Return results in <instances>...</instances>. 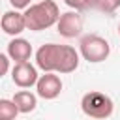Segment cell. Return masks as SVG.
<instances>
[{
  "label": "cell",
  "mask_w": 120,
  "mask_h": 120,
  "mask_svg": "<svg viewBox=\"0 0 120 120\" xmlns=\"http://www.w3.org/2000/svg\"><path fill=\"white\" fill-rule=\"evenodd\" d=\"M64 2H66V4L69 6V8H73L75 11H81V9H86V8H84V2H82V0H64Z\"/></svg>",
  "instance_id": "obj_14"
},
{
  "label": "cell",
  "mask_w": 120,
  "mask_h": 120,
  "mask_svg": "<svg viewBox=\"0 0 120 120\" xmlns=\"http://www.w3.org/2000/svg\"><path fill=\"white\" fill-rule=\"evenodd\" d=\"M81 109L86 116L90 118H96V120H105L112 114L114 111V103L112 99L103 94V92H98V90H92L88 94L82 96L81 99Z\"/></svg>",
  "instance_id": "obj_3"
},
{
  "label": "cell",
  "mask_w": 120,
  "mask_h": 120,
  "mask_svg": "<svg viewBox=\"0 0 120 120\" xmlns=\"http://www.w3.org/2000/svg\"><path fill=\"white\" fill-rule=\"evenodd\" d=\"M0 26H2V30H4L8 36H13V38H17L22 30H26V26H24V17H22V13H19L17 9H15V11H13V9L6 11V13L2 15V19H0Z\"/></svg>",
  "instance_id": "obj_8"
},
{
  "label": "cell",
  "mask_w": 120,
  "mask_h": 120,
  "mask_svg": "<svg viewBox=\"0 0 120 120\" xmlns=\"http://www.w3.org/2000/svg\"><path fill=\"white\" fill-rule=\"evenodd\" d=\"M118 36H120V24H118Z\"/></svg>",
  "instance_id": "obj_17"
},
{
  "label": "cell",
  "mask_w": 120,
  "mask_h": 120,
  "mask_svg": "<svg viewBox=\"0 0 120 120\" xmlns=\"http://www.w3.org/2000/svg\"><path fill=\"white\" fill-rule=\"evenodd\" d=\"M30 2H32V0H9V4H11L15 9H26V8L30 6Z\"/></svg>",
  "instance_id": "obj_15"
},
{
  "label": "cell",
  "mask_w": 120,
  "mask_h": 120,
  "mask_svg": "<svg viewBox=\"0 0 120 120\" xmlns=\"http://www.w3.org/2000/svg\"><path fill=\"white\" fill-rule=\"evenodd\" d=\"M30 56H32V45L24 38H13L8 43V58L15 60V64L28 62Z\"/></svg>",
  "instance_id": "obj_9"
},
{
  "label": "cell",
  "mask_w": 120,
  "mask_h": 120,
  "mask_svg": "<svg viewBox=\"0 0 120 120\" xmlns=\"http://www.w3.org/2000/svg\"><path fill=\"white\" fill-rule=\"evenodd\" d=\"M56 28H58V34L62 38H77L81 32H82V17L79 11H66L58 17L56 21Z\"/></svg>",
  "instance_id": "obj_5"
},
{
  "label": "cell",
  "mask_w": 120,
  "mask_h": 120,
  "mask_svg": "<svg viewBox=\"0 0 120 120\" xmlns=\"http://www.w3.org/2000/svg\"><path fill=\"white\" fill-rule=\"evenodd\" d=\"M79 51L84 60L98 64V62L107 60V56L111 54V45L105 38H101L98 34H86L79 41Z\"/></svg>",
  "instance_id": "obj_4"
},
{
  "label": "cell",
  "mask_w": 120,
  "mask_h": 120,
  "mask_svg": "<svg viewBox=\"0 0 120 120\" xmlns=\"http://www.w3.org/2000/svg\"><path fill=\"white\" fill-rule=\"evenodd\" d=\"M118 6H120V0H101L99 9L105 13H112L114 9H118Z\"/></svg>",
  "instance_id": "obj_12"
},
{
  "label": "cell",
  "mask_w": 120,
  "mask_h": 120,
  "mask_svg": "<svg viewBox=\"0 0 120 120\" xmlns=\"http://www.w3.org/2000/svg\"><path fill=\"white\" fill-rule=\"evenodd\" d=\"M84 2V8L88 9V8H99V4H101V0H82Z\"/></svg>",
  "instance_id": "obj_16"
},
{
  "label": "cell",
  "mask_w": 120,
  "mask_h": 120,
  "mask_svg": "<svg viewBox=\"0 0 120 120\" xmlns=\"http://www.w3.org/2000/svg\"><path fill=\"white\" fill-rule=\"evenodd\" d=\"M36 90H38L39 98H43V99H54L62 92V81H60V77L56 73H43L41 77H38Z\"/></svg>",
  "instance_id": "obj_6"
},
{
  "label": "cell",
  "mask_w": 120,
  "mask_h": 120,
  "mask_svg": "<svg viewBox=\"0 0 120 120\" xmlns=\"http://www.w3.org/2000/svg\"><path fill=\"white\" fill-rule=\"evenodd\" d=\"M13 103H15V107H17L19 112L26 114V112H32V111L36 109L38 98H36V94L28 92V90H19V92L13 96Z\"/></svg>",
  "instance_id": "obj_10"
},
{
  "label": "cell",
  "mask_w": 120,
  "mask_h": 120,
  "mask_svg": "<svg viewBox=\"0 0 120 120\" xmlns=\"http://www.w3.org/2000/svg\"><path fill=\"white\" fill-rule=\"evenodd\" d=\"M8 71H9V58H8V54L0 52V79H2Z\"/></svg>",
  "instance_id": "obj_13"
},
{
  "label": "cell",
  "mask_w": 120,
  "mask_h": 120,
  "mask_svg": "<svg viewBox=\"0 0 120 120\" xmlns=\"http://www.w3.org/2000/svg\"><path fill=\"white\" fill-rule=\"evenodd\" d=\"M36 66L43 73H73L79 68V52L71 45L45 43L36 51Z\"/></svg>",
  "instance_id": "obj_1"
},
{
  "label": "cell",
  "mask_w": 120,
  "mask_h": 120,
  "mask_svg": "<svg viewBox=\"0 0 120 120\" xmlns=\"http://www.w3.org/2000/svg\"><path fill=\"white\" fill-rule=\"evenodd\" d=\"M24 26L32 32H39V30H47L52 24H56L58 17H60V9L56 6V2L52 0H41L38 4H30L24 13Z\"/></svg>",
  "instance_id": "obj_2"
},
{
  "label": "cell",
  "mask_w": 120,
  "mask_h": 120,
  "mask_svg": "<svg viewBox=\"0 0 120 120\" xmlns=\"http://www.w3.org/2000/svg\"><path fill=\"white\" fill-rule=\"evenodd\" d=\"M19 114L13 99H0V120H15Z\"/></svg>",
  "instance_id": "obj_11"
},
{
  "label": "cell",
  "mask_w": 120,
  "mask_h": 120,
  "mask_svg": "<svg viewBox=\"0 0 120 120\" xmlns=\"http://www.w3.org/2000/svg\"><path fill=\"white\" fill-rule=\"evenodd\" d=\"M38 69L30 64V62H21L15 64V68L11 69V81L19 86V88H30L38 82Z\"/></svg>",
  "instance_id": "obj_7"
}]
</instances>
